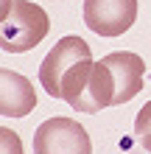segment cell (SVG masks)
Instances as JSON below:
<instances>
[{
    "instance_id": "cell-1",
    "label": "cell",
    "mask_w": 151,
    "mask_h": 154,
    "mask_svg": "<svg viewBox=\"0 0 151 154\" xmlns=\"http://www.w3.org/2000/svg\"><path fill=\"white\" fill-rule=\"evenodd\" d=\"M92 51L81 37H62L53 51L39 65V81L50 98H62L73 106L81 93L87 90V81L92 76Z\"/></svg>"
},
{
    "instance_id": "cell-7",
    "label": "cell",
    "mask_w": 151,
    "mask_h": 154,
    "mask_svg": "<svg viewBox=\"0 0 151 154\" xmlns=\"http://www.w3.org/2000/svg\"><path fill=\"white\" fill-rule=\"evenodd\" d=\"M106 106H115V79H112V70L101 59V62H95L92 76L87 81V90L73 104V109L84 112V115H95V112L106 109Z\"/></svg>"
},
{
    "instance_id": "cell-4",
    "label": "cell",
    "mask_w": 151,
    "mask_h": 154,
    "mask_svg": "<svg viewBox=\"0 0 151 154\" xmlns=\"http://www.w3.org/2000/svg\"><path fill=\"white\" fill-rule=\"evenodd\" d=\"M137 20V0H84V25L101 37H120Z\"/></svg>"
},
{
    "instance_id": "cell-2",
    "label": "cell",
    "mask_w": 151,
    "mask_h": 154,
    "mask_svg": "<svg viewBox=\"0 0 151 154\" xmlns=\"http://www.w3.org/2000/svg\"><path fill=\"white\" fill-rule=\"evenodd\" d=\"M50 20L45 8L31 0H6L3 23H0V48L6 53L34 51L48 37Z\"/></svg>"
},
{
    "instance_id": "cell-6",
    "label": "cell",
    "mask_w": 151,
    "mask_h": 154,
    "mask_svg": "<svg viewBox=\"0 0 151 154\" xmlns=\"http://www.w3.org/2000/svg\"><path fill=\"white\" fill-rule=\"evenodd\" d=\"M0 81H3V93H0V115L6 118H25L34 106H37V90L25 76L17 70L3 67L0 70Z\"/></svg>"
},
{
    "instance_id": "cell-5",
    "label": "cell",
    "mask_w": 151,
    "mask_h": 154,
    "mask_svg": "<svg viewBox=\"0 0 151 154\" xmlns=\"http://www.w3.org/2000/svg\"><path fill=\"white\" fill-rule=\"evenodd\" d=\"M104 65L112 70V79H115V106L129 104L143 90V73H146L143 56L131 51H115L104 56Z\"/></svg>"
},
{
    "instance_id": "cell-8",
    "label": "cell",
    "mask_w": 151,
    "mask_h": 154,
    "mask_svg": "<svg viewBox=\"0 0 151 154\" xmlns=\"http://www.w3.org/2000/svg\"><path fill=\"white\" fill-rule=\"evenodd\" d=\"M134 137H137V143L143 149L151 151V101L143 104V109L134 118Z\"/></svg>"
},
{
    "instance_id": "cell-10",
    "label": "cell",
    "mask_w": 151,
    "mask_h": 154,
    "mask_svg": "<svg viewBox=\"0 0 151 154\" xmlns=\"http://www.w3.org/2000/svg\"><path fill=\"white\" fill-rule=\"evenodd\" d=\"M120 154H151L148 149H143L140 143H129V146H123V151Z\"/></svg>"
},
{
    "instance_id": "cell-3",
    "label": "cell",
    "mask_w": 151,
    "mask_h": 154,
    "mask_svg": "<svg viewBox=\"0 0 151 154\" xmlns=\"http://www.w3.org/2000/svg\"><path fill=\"white\" fill-rule=\"evenodd\" d=\"M34 154H92V140L78 121L56 115L39 123L34 134Z\"/></svg>"
},
{
    "instance_id": "cell-9",
    "label": "cell",
    "mask_w": 151,
    "mask_h": 154,
    "mask_svg": "<svg viewBox=\"0 0 151 154\" xmlns=\"http://www.w3.org/2000/svg\"><path fill=\"white\" fill-rule=\"evenodd\" d=\"M0 154H23L20 137H17V132H11L8 126L0 129Z\"/></svg>"
}]
</instances>
